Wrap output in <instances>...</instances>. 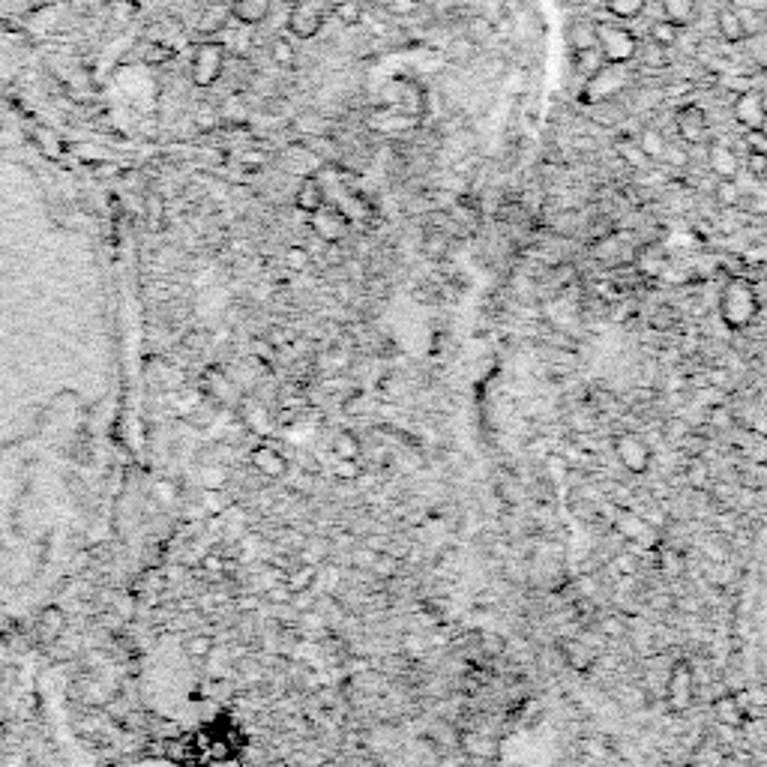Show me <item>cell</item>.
<instances>
[{
  "label": "cell",
  "mask_w": 767,
  "mask_h": 767,
  "mask_svg": "<svg viewBox=\"0 0 767 767\" xmlns=\"http://www.w3.org/2000/svg\"><path fill=\"white\" fill-rule=\"evenodd\" d=\"M123 342L87 198L0 147V627L45 612L111 534Z\"/></svg>",
  "instance_id": "6da1fadb"
},
{
  "label": "cell",
  "mask_w": 767,
  "mask_h": 767,
  "mask_svg": "<svg viewBox=\"0 0 767 767\" xmlns=\"http://www.w3.org/2000/svg\"><path fill=\"white\" fill-rule=\"evenodd\" d=\"M762 309L759 291L750 279H732L720 291V315L732 330H747Z\"/></svg>",
  "instance_id": "7a4b0ae2"
},
{
  "label": "cell",
  "mask_w": 767,
  "mask_h": 767,
  "mask_svg": "<svg viewBox=\"0 0 767 767\" xmlns=\"http://www.w3.org/2000/svg\"><path fill=\"white\" fill-rule=\"evenodd\" d=\"M630 66H633V63H603V66L585 81L582 102H585V105H594V102L618 99V96L630 87V81H633Z\"/></svg>",
  "instance_id": "3957f363"
},
{
  "label": "cell",
  "mask_w": 767,
  "mask_h": 767,
  "mask_svg": "<svg viewBox=\"0 0 767 767\" xmlns=\"http://www.w3.org/2000/svg\"><path fill=\"white\" fill-rule=\"evenodd\" d=\"M597 48L603 51V57L609 63H633L636 51H639V36L624 27L615 18H603L597 21Z\"/></svg>",
  "instance_id": "277c9868"
},
{
  "label": "cell",
  "mask_w": 767,
  "mask_h": 767,
  "mask_svg": "<svg viewBox=\"0 0 767 767\" xmlns=\"http://www.w3.org/2000/svg\"><path fill=\"white\" fill-rule=\"evenodd\" d=\"M228 66V51L222 42L216 39H204L192 48V60H189V78L195 87H213Z\"/></svg>",
  "instance_id": "5b68a950"
},
{
  "label": "cell",
  "mask_w": 767,
  "mask_h": 767,
  "mask_svg": "<svg viewBox=\"0 0 767 767\" xmlns=\"http://www.w3.org/2000/svg\"><path fill=\"white\" fill-rule=\"evenodd\" d=\"M330 12H333V6L327 0H291L285 30L294 39H315L324 30Z\"/></svg>",
  "instance_id": "8992f818"
},
{
  "label": "cell",
  "mask_w": 767,
  "mask_h": 767,
  "mask_svg": "<svg viewBox=\"0 0 767 767\" xmlns=\"http://www.w3.org/2000/svg\"><path fill=\"white\" fill-rule=\"evenodd\" d=\"M675 129H678L681 141H684V144H690V147H702V144H708V138H711V120H708V111H705L702 105H696V102L681 105V108H678V114H675Z\"/></svg>",
  "instance_id": "52a82bcc"
},
{
  "label": "cell",
  "mask_w": 767,
  "mask_h": 767,
  "mask_svg": "<svg viewBox=\"0 0 767 767\" xmlns=\"http://www.w3.org/2000/svg\"><path fill=\"white\" fill-rule=\"evenodd\" d=\"M696 696V675L693 666L687 660H678L669 672V684H666V702L672 711H687L693 705Z\"/></svg>",
  "instance_id": "ba28073f"
},
{
  "label": "cell",
  "mask_w": 767,
  "mask_h": 767,
  "mask_svg": "<svg viewBox=\"0 0 767 767\" xmlns=\"http://www.w3.org/2000/svg\"><path fill=\"white\" fill-rule=\"evenodd\" d=\"M732 117L744 129H765L767 126V99L762 90H741L732 102Z\"/></svg>",
  "instance_id": "9c48e42d"
},
{
  "label": "cell",
  "mask_w": 767,
  "mask_h": 767,
  "mask_svg": "<svg viewBox=\"0 0 767 767\" xmlns=\"http://www.w3.org/2000/svg\"><path fill=\"white\" fill-rule=\"evenodd\" d=\"M615 453H618L621 465L630 474H645L651 468V450L639 435H618L615 438Z\"/></svg>",
  "instance_id": "30bf717a"
},
{
  "label": "cell",
  "mask_w": 767,
  "mask_h": 767,
  "mask_svg": "<svg viewBox=\"0 0 767 767\" xmlns=\"http://www.w3.org/2000/svg\"><path fill=\"white\" fill-rule=\"evenodd\" d=\"M615 528H618V534H621L624 540H633V543H636V549L651 552V549L657 546V531L648 525V519H642V516L630 513V510L618 513Z\"/></svg>",
  "instance_id": "8fae6325"
},
{
  "label": "cell",
  "mask_w": 767,
  "mask_h": 767,
  "mask_svg": "<svg viewBox=\"0 0 767 767\" xmlns=\"http://www.w3.org/2000/svg\"><path fill=\"white\" fill-rule=\"evenodd\" d=\"M714 27H717V36L729 45H738V42H747V30H744V21H741V12L735 3H723L714 15Z\"/></svg>",
  "instance_id": "7c38bea8"
},
{
  "label": "cell",
  "mask_w": 767,
  "mask_h": 767,
  "mask_svg": "<svg viewBox=\"0 0 767 767\" xmlns=\"http://www.w3.org/2000/svg\"><path fill=\"white\" fill-rule=\"evenodd\" d=\"M567 48L570 51H585V48H594L597 45V18H591L588 12L585 15H576L567 21Z\"/></svg>",
  "instance_id": "4fadbf2b"
},
{
  "label": "cell",
  "mask_w": 767,
  "mask_h": 767,
  "mask_svg": "<svg viewBox=\"0 0 767 767\" xmlns=\"http://www.w3.org/2000/svg\"><path fill=\"white\" fill-rule=\"evenodd\" d=\"M444 54L450 63L456 66H465V63H474L480 54H483V45L477 39H471L465 30H456L447 42H444Z\"/></svg>",
  "instance_id": "5bb4252c"
},
{
  "label": "cell",
  "mask_w": 767,
  "mask_h": 767,
  "mask_svg": "<svg viewBox=\"0 0 767 767\" xmlns=\"http://www.w3.org/2000/svg\"><path fill=\"white\" fill-rule=\"evenodd\" d=\"M273 3H276V0H234V3L228 6V12H231L234 21H240V24H246V27H258V24H264V21L270 18Z\"/></svg>",
  "instance_id": "9a60e30c"
},
{
  "label": "cell",
  "mask_w": 767,
  "mask_h": 767,
  "mask_svg": "<svg viewBox=\"0 0 767 767\" xmlns=\"http://www.w3.org/2000/svg\"><path fill=\"white\" fill-rule=\"evenodd\" d=\"M711 711H714V720H717L720 726H726V729H744V723H747V714H744V708H741V699L732 696V693L717 696L714 705H711Z\"/></svg>",
  "instance_id": "2e32d148"
},
{
  "label": "cell",
  "mask_w": 767,
  "mask_h": 767,
  "mask_svg": "<svg viewBox=\"0 0 767 767\" xmlns=\"http://www.w3.org/2000/svg\"><path fill=\"white\" fill-rule=\"evenodd\" d=\"M708 165L717 177H729V180L738 177V156L729 144H711L708 147Z\"/></svg>",
  "instance_id": "e0dca14e"
},
{
  "label": "cell",
  "mask_w": 767,
  "mask_h": 767,
  "mask_svg": "<svg viewBox=\"0 0 767 767\" xmlns=\"http://www.w3.org/2000/svg\"><path fill=\"white\" fill-rule=\"evenodd\" d=\"M663 18L675 21L678 27H690L699 18V0H660Z\"/></svg>",
  "instance_id": "ac0fdd59"
},
{
  "label": "cell",
  "mask_w": 767,
  "mask_h": 767,
  "mask_svg": "<svg viewBox=\"0 0 767 767\" xmlns=\"http://www.w3.org/2000/svg\"><path fill=\"white\" fill-rule=\"evenodd\" d=\"M342 27H360L366 21V3L363 0H339L330 12Z\"/></svg>",
  "instance_id": "d6986e66"
},
{
  "label": "cell",
  "mask_w": 767,
  "mask_h": 767,
  "mask_svg": "<svg viewBox=\"0 0 767 767\" xmlns=\"http://www.w3.org/2000/svg\"><path fill=\"white\" fill-rule=\"evenodd\" d=\"M681 33H684V27H678L675 21L663 18V15L648 27V39H654V42L663 45V48H675V45L681 42Z\"/></svg>",
  "instance_id": "ffe728a7"
},
{
  "label": "cell",
  "mask_w": 767,
  "mask_h": 767,
  "mask_svg": "<svg viewBox=\"0 0 767 767\" xmlns=\"http://www.w3.org/2000/svg\"><path fill=\"white\" fill-rule=\"evenodd\" d=\"M603 6H606V12H609L615 21H636V18L645 15L648 0H606Z\"/></svg>",
  "instance_id": "44dd1931"
},
{
  "label": "cell",
  "mask_w": 767,
  "mask_h": 767,
  "mask_svg": "<svg viewBox=\"0 0 767 767\" xmlns=\"http://www.w3.org/2000/svg\"><path fill=\"white\" fill-rule=\"evenodd\" d=\"M666 51H669V48L657 45L654 39H648V42L639 39V51H636L633 63H642L645 69H663V66L669 63V60H666Z\"/></svg>",
  "instance_id": "7402d4cb"
},
{
  "label": "cell",
  "mask_w": 767,
  "mask_h": 767,
  "mask_svg": "<svg viewBox=\"0 0 767 767\" xmlns=\"http://www.w3.org/2000/svg\"><path fill=\"white\" fill-rule=\"evenodd\" d=\"M603 63H609V60L603 57V51H600L597 45H594V48H585V51H573V69H576L585 81H588Z\"/></svg>",
  "instance_id": "603a6c76"
},
{
  "label": "cell",
  "mask_w": 767,
  "mask_h": 767,
  "mask_svg": "<svg viewBox=\"0 0 767 767\" xmlns=\"http://www.w3.org/2000/svg\"><path fill=\"white\" fill-rule=\"evenodd\" d=\"M561 657H564V666H570L573 672H588L591 666V651L582 642H564Z\"/></svg>",
  "instance_id": "cb8c5ba5"
},
{
  "label": "cell",
  "mask_w": 767,
  "mask_h": 767,
  "mask_svg": "<svg viewBox=\"0 0 767 767\" xmlns=\"http://www.w3.org/2000/svg\"><path fill=\"white\" fill-rule=\"evenodd\" d=\"M639 147H642V153L654 162V159H663V153H666V138H663V132L660 129H654V126H648V129H642V135H639V141H636Z\"/></svg>",
  "instance_id": "d4e9b609"
},
{
  "label": "cell",
  "mask_w": 767,
  "mask_h": 767,
  "mask_svg": "<svg viewBox=\"0 0 767 767\" xmlns=\"http://www.w3.org/2000/svg\"><path fill=\"white\" fill-rule=\"evenodd\" d=\"M270 60H273L276 66H294L297 48H294L291 36H273V42H270Z\"/></svg>",
  "instance_id": "484cf974"
},
{
  "label": "cell",
  "mask_w": 767,
  "mask_h": 767,
  "mask_svg": "<svg viewBox=\"0 0 767 767\" xmlns=\"http://www.w3.org/2000/svg\"><path fill=\"white\" fill-rule=\"evenodd\" d=\"M657 567H660V573L666 576V579H678V576H684V555L681 552H675V549H660L657 552Z\"/></svg>",
  "instance_id": "4316f807"
},
{
  "label": "cell",
  "mask_w": 767,
  "mask_h": 767,
  "mask_svg": "<svg viewBox=\"0 0 767 767\" xmlns=\"http://www.w3.org/2000/svg\"><path fill=\"white\" fill-rule=\"evenodd\" d=\"M297 204L309 213H318L321 204H324V189L318 186V180H303L300 186V195H297Z\"/></svg>",
  "instance_id": "83f0119b"
},
{
  "label": "cell",
  "mask_w": 767,
  "mask_h": 767,
  "mask_svg": "<svg viewBox=\"0 0 767 767\" xmlns=\"http://www.w3.org/2000/svg\"><path fill=\"white\" fill-rule=\"evenodd\" d=\"M732 423H735V414H732V408L729 405H711L708 408V417H705V426H711V429H732Z\"/></svg>",
  "instance_id": "f1b7e54d"
},
{
  "label": "cell",
  "mask_w": 767,
  "mask_h": 767,
  "mask_svg": "<svg viewBox=\"0 0 767 767\" xmlns=\"http://www.w3.org/2000/svg\"><path fill=\"white\" fill-rule=\"evenodd\" d=\"M333 453H336L339 459H357V456H360V441H357V435L339 432L336 441H333Z\"/></svg>",
  "instance_id": "f546056e"
},
{
  "label": "cell",
  "mask_w": 767,
  "mask_h": 767,
  "mask_svg": "<svg viewBox=\"0 0 767 767\" xmlns=\"http://www.w3.org/2000/svg\"><path fill=\"white\" fill-rule=\"evenodd\" d=\"M618 153L627 159L630 168H645V165L651 162V159L642 153V147H639V144H630V141H618Z\"/></svg>",
  "instance_id": "4dcf8cb0"
},
{
  "label": "cell",
  "mask_w": 767,
  "mask_h": 767,
  "mask_svg": "<svg viewBox=\"0 0 767 767\" xmlns=\"http://www.w3.org/2000/svg\"><path fill=\"white\" fill-rule=\"evenodd\" d=\"M717 201L720 204H738L741 201V189H738V183L735 180H729V177H720V183H717Z\"/></svg>",
  "instance_id": "1f68e13d"
},
{
  "label": "cell",
  "mask_w": 767,
  "mask_h": 767,
  "mask_svg": "<svg viewBox=\"0 0 767 767\" xmlns=\"http://www.w3.org/2000/svg\"><path fill=\"white\" fill-rule=\"evenodd\" d=\"M339 213H324L321 219H318V231L327 237V240H339L342 237V222L336 219Z\"/></svg>",
  "instance_id": "d6a6232c"
},
{
  "label": "cell",
  "mask_w": 767,
  "mask_h": 767,
  "mask_svg": "<svg viewBox=\"0 0 767 767\" xmlns=\"http://www.w3.org/2000/svg\"><path fill=\"white\" fill-rule=\"evenodd\" d=\"M423 252L432 255V258H444V255H447V234L432 231V234L423 240Z\"/></svg>",
  "instance_id": "836d02e7"
},
{
  "label": "cell",
  "mask_w": 767,
  "mask_h": 767,
  "mask_svg": "<svg viewBox=\"0 0 767 767\" xmlns=\"http://www.w3.org/2000/svg\"><path fill=\"white\" fill-rule=\"evenodd\" d=\"M612 570H615V573H621V576H636L639 561H636V555H633V552H621V555H615V558H612Z\"/></svg>",
  "instance_id": "e575fe53"
},
{
  "label": "cell",
  "mask_w": 767,
  "mask_h": 767,
  "mask_svg": "<svg viewBox=\"0 0 767 767\" xmlns=\"http://www.w3.org/2000/svg\"><path fill=\"white\" fill-rule=\"evenodd\" d=\"M744 144L750 153H762L767 156V129H747L744 132Z\"/></svg>",
  "instance_id": "d590c367"
},
{
  "label": "cell",
  "mask_w": 767,
  "mask_h": 767,
  "mask_svg": "<svg viewBox=\"0 0 767 767\" xmlns=\"http://www.w3.org/2000/svg\"><path fill=\"white\" fill-rule=\"evenodd\" d=\"M687 480H690L696 489H705V486H708V480H711V477H708V465H702L699 459H696V462H690V468H687Z\"/></svg>",
  "instance_id": "8d00e7d4"
},
{
  "label": "cell",
  "mask_w": 767,
  "mask_h": 767,
  "mask_svg": "<svg viewBox=\"0 0 767 767\" xmlns=\"http://www.w3.org/2000/svg\"><path fill=\"white\" fill-rule=\"evenodd\" d=\"M672 324H675V312H672L669 306L657 309V315H654V327H660V330H669Z\"/></svg>",
  "instance_id": "74e56055"
},
{
  "label": "cell",
  "mask_w": 767,
  "mask_h": 767,
  "mask_svg": "<svg viewBox=\"0 0 767 767\" xmlns=\"http://www.w3.org/2000/svg\"><path fill=\"white\" fill-rule=\"evenodd\" d=\"M381 393H384V396H393V393L399 396V393H402V381L393 378V375H387V378L381 381Z\"/></svg>",
  "instance_id": "f35d334b"
},
{
  "label": "cell",
  "mask_w": 767,
  "mask_h": 767,
  "mask_svg": "<svg viewBox=\"0 0 767 767\" xmlns=\"http://www.w3.org/2000/svg\"><path fill=\"white\" fill-rule=\"evenodd\" d=\"M750 174H767V156L762 153H750Z\"/></svg>",
  "instance_id": "ab89813d"
},
{
  "label": "cell",
  "mask_w": 767,
  "mask_h": 767,
  "mask_svg": "<svg viewBox=\"0 0 767 767\" xmlns=\"http://www.w3.org/2000/svg\"><path fill=\"white\" fill-rule=\"evenodd\" d=\"M678 609H681V612H690V615H696V612H702V603H699V597H681Z\"/></svg>",
  "instance_id": "60d3db41"
},
{
  "label": "cell",
  "mask_w": 767,
  "mask_h": 767,
  "mask_svg": "<svg viewBox=\"0 0 767 767\" xmlns=\"http://www.w3.org/2000/svg\"><path fill=\"white\" fill-rule=\"evenodd\" d=\"M603 633H609V636H624V627H621L618 618H609V621H603Z\"/></svg>",
  "instance_id": "b9f144b4"
},
{
  "label": "cell",
  "mask_w": 767,
  "mask_h": 767,
  "mask_svg": "<svg viewBox=\"0 0 767 767\" xmlns=\"http://www.w3.org/2000/svg\"><path fill=\"white\" fill-rule=\"evenodd\" d=\"M669 432H672V438H684V435L690 432V426L681 423V420H675V423H669Z\"/></svg>",
  "instance_id": "7bdbcfd3"
},
{
  "label": "cell",
  "mask_w": 767,
  "mask_h": 767,
  "mask_svg": "<svg viewBox=\"0 0 767 767\" xmlns=\"http://www.w3.org/2000/svg\"><path fill=\"white\" fill-rule=\"evenodd\" d=\"M561 6H567V9H588L594 0H558Z\"/></svg>",
  "instance_id": "ee69618b"
},
{
  "label": "cell",
  "mask_w": 767,
  "mask_h": 767,
  "mask_svg": "<svg viewBox=\"0 0 767 767\" xmlns=\"http://www.w3.org/2000/svg\"><path fill=\"white\" fill-rule=\"evenodd\" d=\"M486 651L489 654H501V639H486Z\"/></svg>",
  "instance_id": "f6af8a7d"
},
{
  "label": "cell",
  "mask_w": 767,
  "mask_h": 767,
  "mask_svg": "<svg viewBox=\"0 0 767 767\" xmlns=\"http://www.w3.org/2000/svg\"><path fill=\"white\" fill-rule=\"evenodd\" d=\"M216 3H222V6H231L234 0H216Z\"/></svg>",
  "instance_id": "bcb514c9"
},
{
  "label": "cell",
  "mask_w": 767,
  "mask_h": 767,
  "mask_svg": "<svg viewBox=\"0 0 767 767\" xmlns=\"http://www.w3.org/2000/svg\"><path fill=\"white\" fill-rule=\"evenodd\" d=\"M282 3H291V0H282Z\"/></svg>",
  "instance_id": "7dc6e473"
}]
</instances>
